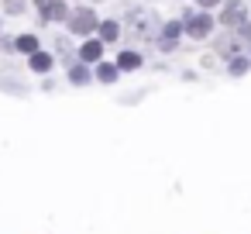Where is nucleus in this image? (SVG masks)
Masks as SVG:
<instances>
[{
  "mask_svg": "<svg viewBox=\"0 0 251 234\" xmlns=\"http://www.w3.org/2000/svg\"><path fill=\"white\" fill-rule=\"evenodd\" d=\"M52 69V55L49 52H31V73H49Z\"/></svg>",
  "mask_w": 251,
  "mask_h": 234,
  "instance_id": "6e6552de",
  "label": "nucleus"
},
{
  "mask_svg": "<svg viewBox=\"0 0 251 234\" xmlns=\"http://www.w3.org/2000/svg\"><path fill=\"white\" fill-rule=\"evenodd\" d=\"M189 21H186V31H189V38H196V42H203L210 31H213V18L206 14V11H200V14H186Z\"/></svg>",
  "mask_w": 251,
  "mask_h": 234,
  "instance_id": "f03ea898",
  "label": "nucleus"
},
{
  "mask_svg": "<svg viewBox=\"0 0 251 234\" xmlns=\"http://www.w3.org/2000/svg\"><path fill=\"white\" fill-rule=\"evenodd\" d=\"M117 35H121V25L117 21H103L100 25V42H114Z\"/></svg>",
  "mask_w": 251,
  "mask_h": 234,
  "instance_id": "9d476101",
  "label": "nucleus"
},
{
  "mask_svg": "<svg viewBox=\"0 0 251 234\" xmlns=\"http://www.w3.org/2000/svg\"><path fill=\"white\" fill-rule=\"evenodd\" d=\"M14 49H18V52H28V55H31V52H38V38H35V35H21V38L14 42Z\"/></svg>",
  "mask_w": 251,
  "mask_h": 234,
  "instance_id": "9b49d317",
  "label": "nucleus"
},
{
  "mask_svg": "<svg viewBox=\"0 0 251 234\" xmlns=\"http://www.w3.org/2000/svg\"><path fill=\"white\" fill-rule=\"evenodd\" d=\"M220 25H227V28L244 25V0H227L224 11H220Z\"/></svg>",
  "mask_w": 251,
  "mask_h": 234,
  "instance_id": "20e7f679",
  "label": "nucleus"
},
{
  "mask_svg": "<svg viewBox=\"0 0 251 234\" xmlns=\"http://www.w3.org/2000/svg\"><path fill=\"white\" fill-rule=\"evenodd\" d=\"M97 79H100V83H114V79H117V66H107V62L97 66Z\"/></svg>",
  "mask_w": 251,
  "mask_h": 234,
  "instance_id": "f8f14e48",
  "label": "nucleus"
},
{
  "mask_svg": "<svg viewBox=\"0 0 251 234\" xmlns=\"http://www.w3.org/2000/svg\"><path fill=\"white\" fill-rule=\"evenodd\" d=\"M4 11H11V14H21V11H25V0H4Z\"/></svg>",
  "mask_w": 251,
  "mask_h": 234,
  "instance_id": "4468645a",
  "label": "nucleus"
},
{
  "mask_svg": "<svg viewBox=\"0 0 251 234\" xmlns=\"http://www.w3.org/2000/svg\"><path fill=\"white\" fill-rule=\"evenodd\" d=\"M244 69H248V62H244V59H234V62H230V73H234V76H241Z\"/></svg>",
  "mask_w": 251,
  "mask_h": 234,
  "instance_id": "2eb2a0df",
  "label": "nucleus"
},
{
  "mask_svg": "<svg viewBox=\"0 0 251 234\" xmlns=\"http://www.w3.org/2000/svg\"><path fill=\"white\" fill-rule=\"evenodd\" d=\"M38 7V18L42 21H66L69 11H66V0H35Z\"/></svg>",
  "mask_w": 251,
  "mask_h": 234,
  "instance_id": "7ed1b4c3",
  "label": "nucleus"
},
{
  "mask_svg": "<svg viewBox=\"0 0 251 234\" xmlns=\"http://www.w3.org/2000/svg\"><path fill=\"white\" fill-rule=\"evenodd\" d=\"M69 79H73L76 86H83V83L90 79V73H86V66H73V69H69Z\"/></svg>",
  "mask_w": 251,
  "mask_h": 234,
  "instance_id": "ddd939ff",
  "label": "nucleus"
},
{
  "mask_svg": "<svg viewBox=\"0 0 251 234\" xmlns=\"http://www.w3.org/2000/svg\"><path fill=\"white\" fill-rule=\"evenodd\" d=\"M93 28H97V14L90 7H79V11L69 14V31L73 35H93Z\"/></svg>",
  "mask_w": 251,
  "mask_h": 234,
  "instance_id": "f257e3e1",
  "label": "nucleus"
},
{
  "mask_svg": "<svg viewBox=\"0 0 251 234\" xmlns=\"http://www.w3.org/2000/svg\"><path fill=\"white\" fill-rule=\"evenodd\" d=\"M196 4H200V7L206 11V7H213V4H224V0H196Z\"/></svg>",
  "mask_w": 251,
  "mask_h": 234,
  "instance_id": "dca6fc26",
  "label": "nucleus"
},
{
  "mask_svg": "<svg viewBox=\"0 0 251 234\" xmlns=\"http://www.w3.org/2000/svg\"><path fill=\"white\" fill-rule=\"evenodd\" d=\"M151 18L155 14H141V11H131V35L134 38H145L151 31Z\"/></svg>",
  "mask_w": 251,
  "mask_h": 234,
  "instance_id": "39448f33",
  "label": "nucleus"
},
{
  "mask_svg": "<svg viewBox=\"0 0 251 234\" xmlns=\"http://www.w3.org/2000/svg\"><path fill=\"white\" fill-rule=\"evenodd\" d=\"M100 55H103V42L100 38H86L83 49H79V59L83 62H100Z\"/></svg>",
  "mask_w": 251,
  "mask_h": 234,
  "instance_id": "423d86ee",
  "label": "nucleus"
},
{
  "mask_svg": "<svg viewBox=\"0 0 251 234\" xmlns=\"http://www.w3.org/2000/svg\"><path fill=\"white\" fill-rule=\"evenodd\" d=\"M141 66V55L138 52H121L117 55V69H138Z\"/></svg>",
  "mask_w": 251,
  "mask_h": 234,
  "instance_id": "1a4fd4ad",
  "label": "nucleus"
},
{
  "mask_svg": "<svg viewBox=\"0 0 251 234\" xmlns=\"http://www.w3.org/2000/svg\"><path fill=\"white\" fill-rule=\"evenodd\" d=\"M179 35H182V25H179V21H169V25L162 28V49H165V52H172V49H176V42H179Z\"/></svg>",
  "mask_w": 251,
  "mask_h": 234,
  "instance_id": "0eeeda50",
  "label": "nucleus"
}]
</instances>
